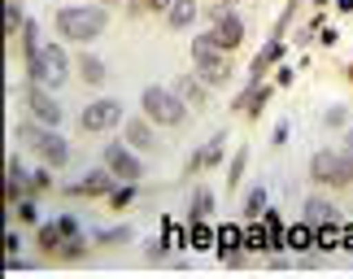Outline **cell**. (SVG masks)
<instances>
[{
    "label": "cell",
    "instance_id": "1",
    "mask_svg": "<svg viewBox=\"0 0 353 279\" xmlns=\"http://www.w3.org/2000/svg\"><path fill=\"white\" fill-rule=\"evenodd\" d=\"M105 26H110V9L105 5H70L57 13V31L61 39H74V44H88L97 39Z\"/></svg>",
    "mask_w": 353,
    "mask_h": 279
},
{
    "label": "cell",
    "instance_id": "2",
    "mask_svg": "<svg viewBox=\"0 0 353 279\" xmlns=\"http://www.w3.org/2000/svg\"><path fill=\"white\" fill-rule=\"evenodd\" d=\"M18 140L26 144V149H35L39 162L52 166V170L70 162V144H65L52 127H44V123H26V127H18Z\"/></svg>",
    "mask_w": 353,
    "mask_h": 279
},
{
    "label": "cell",
    "instance_id": "3",
    "mask_svg": "<svg viewBox=\"0 0 353 279\" xmlns=\"http://www.w3.org/2000/svg\"><path fill=\"white\" fill-rule=\"evenodd\" d=\"M26 74H31V83H39V87H61L65 79H70V61H65L61 44H39L35 57H26Z\"/></svg>",
    "mask_w": 353,
    "mask_h": 279
},
{
    "label": "cell",
    "instance_id": "4",
    "mask_svg": "<svg viewBox=\"0 0 353 279\" xmlns=\"http://www.w3.org/2000/svg\"><path fill=\"white\" fill-rule=\"evenodd\" d=\"M140 105H144V118L148 123H161V127H179L188 118V105L174 87H144L140 92Z\"/></svg>",
    "mask_w": 353,
    "mask_h": 279
},
{
    "label": "cell",
    "instance_id": "5",
    "mask_svg": "<svg viewBox=\"0 0 353 279\" xmlns=\"http://www.w3.org/2000/svg\"><path fill=\"white\" fill-rule=\"evenodd\" d=\"M310 179H314V183H327V188H349L345 153H332V149L314 153V157H310Z\"/></svg>",
    "mask_w": 353,
    "mask_h": 279
},
{
    "label": "cell",
    "instance_id": "6",
    "mask_svg": "<svg viewBox=\"0 0 353 279\" xmlns=\"http://www.w3.org/2000/svg\"><path fill=\"white\" fill-rule=\"evenodd\" d=\"M122 118V105L110 96V101H92L83 114H79V127L88 131V136H101V131H110L114 123Z\"/></svg>",
    "mask_w": 353,
    "mask_h": 279
},
{
    "label": "cell",
    "instance_id": "7",
    "mask_svg": "<svg viewBox=\"0 0 353 279\" xmlns=\"http://www.w3.org/2000/svg\"><path fill=\"white\" fill-rule=\"evenodd\" d=\"M105 166H110L122 183H135L144 175V166H140V157L131 153V144H114V140L105 144Z\"/></svg>",
    "mask_w": 353,
    "mask_h": 279
},
{
    "label": "cell",
    "instance_id": "8",
    "mask_svg": "<svg viewBox=\"0 0 353 279\" xmlns=\"http://www.w3.org/2000/svg\"><path fill=\"white\" fill-rule=\"evenodd\" d=\"M118 183H122V179L114 175L110 166H105V170H92V175L74 179V183H65V196H110Z\"/></svg>",
    "mask_w": 353,
    "mask_h": 279
},
{
    "label": "cell",
    "instance_id": "9",
    "mask_svg": "<svg viewBox=\"0 0 353 279\" xmlns=\"http://www.w3.org/2000/svg\"><path fill=\"white\" fill-rule=\"evenodd\" d=\"M26 110H31L35 123H44V127H57V123H61V105L52 101L48 87H39V83L26 87Z\"/></svg>",
    "mask_w": 353,
    "mask_h": 279
},
{
    "label": "cell",
    "instance_id": "10",
    "mask_svg": "<svg viewBox=\"0 0 353 279\" xmlns=\"http://www.w3.org/2000/svg\"><path fill=\"white\" fill-rule=\"evenodd\" d=\"M214 249H219V258L223 262H240V254H244V227L240 223H223L219 231H214Z\"/></svg>",
    "mask_w": 353,
    "mask_h": 279
},
{
    "label": "cell",
    "instance_id": "11",
    "mask_svg": "<svg viewBox=\"0 0 353 279\" xmlns=\"http://www.w3.org/2000/svg\"><path fill=\"white\" fill-rule=\"evenodd\" d=\"M210 31H214V39H219L223 52H232V48L244 44V22L236 18V13H223L219 22H210Z\"/></svg>",
    "mask_w": 353,
    "mask_h": 279
},
{
    "label": "cell",
    "instance_id": "12",
    "mask_svg": "<svg viewBox=\"0 0 353 279\" xmlns=\"http://www.w3.org/2000/svg\"><path fill=\"white\" fill-rule=\"evenodd\" d=\"M196 74H201L205 87H223L227 79H232V57H227V52H214V57L196 61Z\"/></svg>",
    "mask_w": 353,
    "mask_h": 279
},
{
    "label": "cell",
    "instance_id": "13",
    "mask_svg": "<svg viewBox=\"0 0 353 279\" xmlns=\"http://www.w3.org/2000/svg\"><path fill=\"white\" fill-rule=\"evenodd\" d=\"M266 101H270V87H266V83H249V87H244L240 96H236V105H232V110H236L240 118H257Z\"/></svg>",
    "mask_w": 353,
    "mask_h": 279
},
{
    "label": "cell",
    "instance_id": "14",
    "mask_svg": "<svg viewBox=\"0 0 353 279\" xmlns=\"http://www.w3.org/2000/svg\"><path fill=\"white\" fill-rule=\"evenodd\" d=\"M26 179H31V175L22 170V162L9 157V162H5V201H13V205L22 201V196H26Z\"/></svg>",
    "mask_w": 353,
    "mask_h": 279
},
{
    "label": "cell",
    "instance_id": "15",
    "mask_svg": "<svg viewBox=\"0 0 353 279\" xmlns=\"http://www.w3.org/2000/svg\"><path fill=\"white\" fill-rule=\"evenodd\" d=\"M279 57H283V39H270V44H262V52H257L253 65H249V83H262V74H266Z\"/></svg>",
    "mask_w": 353,
    "mask_h": 279
},
{
    "label": "cell",
    "instance_id": "16",
    "mask_svg": "<svg viewBox=\"0 0 353 279\" xmlns=\"http://www.w3.org/2000/svg\"><path fill=\"white\" fill-rule=\"evenodd\" d=\"M305 223L310 227H323V223H341V209L332 201H323V196H310L305 201Z\"/></svg>",
    "mask_w": 353,
    "mask_h": 279
},
{
    "label": "cell",
    "instance_id": "17",
    "mask_svg": "<svg viewBox=\"0 0 353 279\" xmlns=\"http://www.w3.org/2000/svg\"><path fill=\"white\" fill-rule=\"evenodd\" d=\"M174 92L183 96L188 110H201L205 105V83H201V74H179V83H174Z\"/></svg>",
    "mask_w": 353,
    "mask_h": 279
},
{
    "label": "cell",
    "instance_id": "18",
    "mask_svg": "<svg viewBox=\"0 0 353 279\" xmlns=\"http://www.w3.org/2000/svg\"><path fill=\"white\" fill-rule=\"evenodd\" d=\"M244 249H253V254H270V231H266L262 218L244 223Z\"/></svg>",
    "mask_w": 353,
    "mask_h": 279
},
{
    "label": "cell",
    "instance_id": "19",
    "mask_svg": "<svg viewBox=\"0 0 353 279\" xmlns=\"http://www.w3.org/2000/svg\"><path fill=\"white\" fill-rule=\"evenodd\" d=\"M35 245L44 249V254H52V258H57V249L65 245V231H61V223H44V227L35 231Z\"/></svg>",
    "mask_w": 353,
    "mask_h": 279
},
{
    "label": "cell",
    "instance_id": "20",
    "mask_svg": "<svg viewBox=\"0 0 353 279\" xmlns=\"http://www.w3.org/2000/svg\"><path fill=\"white\" fill-rule=\"evenodd\" d=\"M196 0H174V5L166 9V22L174 26V31H179V26H192V18H196Z\"/></svg>",
    "mask_w": 353,
    "mask_h": 279
},
{
    "label": "cell",
    "instance_id": "21",
    "mask_svg": "<svg viewBox=\"0 0 353 279\" xmlns=\"http://www.w3.org/2000/svg\"><path fill=\"white\" fill-rule=\"evenodd\" d=\"M79 74H83V83H105V61L101 57H92V52H83V57H79Z\"/></svg>",
    "mask_w": 353,
    "mask_h": 279
},
{
    "label": "cell",
    "instance_id": "22",
    "mask_svg": "<svg viewBox=\"0 0 353 279\" xmlns=\"http://www.w3.org/2000/svg\"><path fill=\"white\" fill-rule=\"evenodd\" d=\"M127 144L131 149H148V144H153V131H148L144 118H131L127 123Z\"/></svg>",
    "mask_w": 353,
    "mask_h": 279
},
{
    "label": "cell",
    "instance_id": "23",
    "mask_svg": "<svg viewBox=\"0 0 353 279\" xmlns=\"http://www.w3.org/2000/svg\"><path fill=\"white\" fill-rule=\"evenodd\" d=\"M314 249H341V223H323V227H314Z\"/></svg>",
    "mask_w": 353,
    "mask_h": 279
},
{
    "label": "cell",
    "instance_id": "24",
    "mask_svg": "<svg viewBox=\"0 0 353 279\" xmlns=\"http://www.w3.org/2000/svg\"><path fill=\"white\" fill-rule=\"evenodd\" d=\"M288 249H314V227H310V223L288 227Z\"/></svg>",
    "mask_w": 353,
    "mask_h": 279
},
{
    "label": "cell",
    "instance_id": "25",
    "mask_svg": "<svg viewBox=\"0 0 353 279\" xmlns=\"http://www.w3.org/2000/svg\"><path fill=\"white\" fill-rule=\"evenodd\" d=\"M223 140H227V131H214V140L201 144V162H205V166H219L223 162Z\"/></svg>",
    "mask_w": 353,
    "mask_h": 279
},
{
    "label": "cell",
    "instance_id": "26",
    "mask_svg": "<svg viewBox=\"0 0 353 279\" xmlns=\"http://www.w3.org/2000/svg\"><path fill=\"white\" fill-rule=\"evenodd\" d=\"M131 240H135L131 227H105V231H97V245H105V249H110V245H131Z\"/></svg>",
    "mask_w": 353,
    "mask_h": 279
},
{
    "label": "cell",
    "instance_id": "27",
    "mask_svg": "<svg viewBox=\"0 0 353 279\" xmlns=\"http://www.w3.org/2000/svg\"><path fill=\"white\" fill-rule=\"evenodd\" d=\"M262 209H266V188H262V183H253L249 196H244V214H249V218H262Z\"/></svg>",
    "mask_w": 353,
    "mask_h": 279
},
{
    "label": "cell",
    "instance_id": "28",
    "mask_svg": "<svg viewBox=\"0 0 353 279\" xmlns=\"http://www.w3.org/2000/svg\"><path fill=\"white\" fill-rule=\"evenodd\" d=\"M214 52H223V48H219V39H214V31H205V35H196V39H192V57H196V61L214 57Z\"/></svg>",
    "mask_w": 353,
    "mask_h": 279
},
{
    "label": "cell",
    "instance_id": "29",
    "mask_svg": "<svg viewBox=\"0 0 353 279\" xmlns=\"http://www.w3.org/2000/svg\"><path fill=\"white\" fill-rule=\"evenodd\" d=\"M22 26H26V18H22V5H13V0H5V31H9V35H22Z\"/></svg>",
    "mask_w": 353,
    "mask_h": 279
},
{
    "label": "cell",
    "instance_id": "30",
    "mask_svg": "<svg viewBox=\"0 0 353 279\" xmlns=\"http://www.w3.org/2000/svg\"><path fill=\"white\" fill-rule=\"evenodd\" d=\"M214 214V192L210 188H196V196H192V218H210Z\"/></svg>",
    "mask_w": 353,
    "mask_h": 279
},
{
    "label": "cell",
    "instance_id": "31",
    "mask_svg": "<svg viewBox=\"0 0 353 279\" xmlns=\"http://www.w3.org/2000/svg\"><path fill=\"white\" fill-rule=\"evenodd\" d=\"M83 254H88V245L79 240V236H65V245L57 249V258H61V262H79Z\"/></svg>",
    "mask_w": 353,
    "mask_h": 279
},
{
    "label": "cell",
    "instance_id": "32",
    "mask_svg": "<svg viewBox=\"0 0 353 279\" xmlns=\"http://www.w3.org/2000/svg\"><path fill=\"white\" fill-rule=\"evenodd\" d=\"M22 52L26 57L39 52V22H31V18H26V26H22Z\"/></svg>",
    "mask_w": 353,
    "mask_h": 279
},
{
    "label": "cell",
    "instance_id": "33",
    "mask_svg": "<svg viewBox=\"0 0 353 279\" xmlns=\"http://www.w3.org/2000/svg\"><path fill=\"white\" fill-rule=\"evenodd\" d=\"M244 166H249V149H240L232 157V170H227V188H240V179H244Z\"/></svg>",
    "mask_w": 353,
    "mask_h": 279
},
{
    "label": "cell",
    "instance_id": "34",
    "mask_svg": "<svg viewBox=\"0 0 353 279\" xmlns=\"http://www.w3.org/2000/svg\"><path fill=\"white\" fill-rule=\"evenodd\" d=\"M52 188V175L48 170H35L31 179H26V196H39V192H48Z\"/></svg>",
    "mask_w": 353,
    "mask_h": 279
},
{
    "label": "cell",
    "instance_id": "35",
    "mask_svg": "<svg viewBox=\"0 0 353 279\" xmlns=\"http://www.w3.org/2000/svg\"><path fill=\"white\" fill-rule=\"evenodd\" d=\"M13 218H18V223H26V227H31V223H39V209H35V201H31V196H22V201H18V214H13Z\"/></svg>",
    "mask_w": 353,
    "mask_h": 279
},
{
    "label": "cell",
    "instance_id": "36",
    "mask_svg": "<svg viewBox=\"0 0 353 279\" xmlns=\"http://www.w3.org/2000/svg\"><path fill=\"white\" fill-rule=\"evenodd\" d=\"M131 196H135V188H131V183H122V188L110 192V205H114V209H127V205H131Z\"/></svg>",
    "mask_w": 353,
    "mask_h": 279
},
{
    "label": "cell",
    "instance_id": "37",
    "mask_svg": "<svg viewBox=\"0 0 353 279\" xmlns=\"http://www.w3.org/2000/svg\"><path fill=\"white\" fill-rule=\"evenodd\" d=\"M323 123H327V127H345V123H349V105H332Z\"/></svg>",
    "mask_w": 353,
    "mask_h": 279
},
{
    "label": "cell",
    "instance_id": "38",
    "mask_svg": "<svg viewBox=\"0 0 353 279\" xmlns=\"http://www.w3.org/2000/svg\"><path fill=\"white\" fill-rule=\"evenodd\" d=\"M292 79H296V74L288 70V65H279V70H275V83H279V87H292Z\"/></svg>",
    "mask_w": 353,
    "mask_h": 279
},
{
    "label": "cell",
    "instance_id": "39",
    "mask_svg": "<svg viewBox=\"0 0 353 279\" xmlns=\"http://www.w3.org/2000/svg\"><path fill=\"white\" fill-rule=\"evenodd\" d=\"M170 5H174V0H144V9H148V13H166Z\"/></svg>",
    "mask_w": 353,
    "mask_h": 279
},
{
    "label": "cell",
    "instance_id": "40",
    "mask_svg": "<svg viewBox=\"0 0 353 279\" xmlns=\"http://www.w3.org/2000/svg\"><path fill=\"white\" fill-rule=\"evenodd\" d=\"M57 223H61V231H65V236H79V223H74V218H70V214H61V218H57Z\"/></svg>",
    "mask_w": 353,
    "mask_h": 279
},
{
    "label": "cell",
    "instance_id": "41",
    "mask_svg": "<svg viewBox=\"0 0 353 279\" xmlns=\"http://www.w3.org/2000/svg\"><path fill=\"white\" fill-rule=\"evenodd\" d=\"M341 249H353V223H345V227H341Z\"/></svg>",
    "mask_w": 353,
    "mask_h": 279
},
{
    "label": "cell",
    "instance_id": "42",
    "mask_svg": "<svg viewBox=\"0 0 353 279\" xmlns=\"http://www.w3.org/2000/svg\"><path fill=\"white\" fill-rule=\"evenodd\" d=\"M5 249H9V254H18V249H22V240H18V231H5Z\"/></svg>",
    "mask_w": 353,
    "mask_h": 279
},
{
    "label": "cell",
    "instance_id": "43",
    "mask_svg": "<svg viewBox=\"0 0 353 279\" xmlns=\"http://www.w3.org/2000/svg\"><path fill=\"white\" fill-rule=\"evenodd\" d=\"M288 136H292V131H288V123H279V127H275V144H279V149L288 144Z\"/></svg>",
    "mask_w": 353,
    "mask_h": 279
},
{
    "label": "cell",
    "instance_id": "44",
    "mask_svg": "<svg viewBox=\"0 0 353 279\" xmlns=\"http://www.w3.org/2000/svg\"><path fill=\"white\" fill-rule=\"evenodd\" d=\"M336 39H341V35H336V31H332V26H323V35H319V44H327V48H332V44H336Z\"/></svg>",
    "mask_w": 353,
    "mask_h": 279
},
{
    "label": "cell",
    "instance_id": "45",
    "mask_svg": "<svg viewBox=\"0 0 353 279\" xmlns=\"http://www.w3.org/2000/svg\"><path fill=\"white\" fill-rule=\"evenodd\" d=\"M332 5L341 9V13H353V0H332Z\"/></svg>",
    "mask_w": 353,
    "mask_h": 279
},
{
    "label": "cell",
    "instance_id": "46",
    "mask_svg": "<svg viewBox=\"0 0 353 279\" xmlns=\"http://www.w3.org/2000/svg\"><path fill=\"white\" fill-rule=\"evenodd\" d=\"M345 153H353V127L345 131Z\"/></svg>",
    "mask_w": 353,
    "mask_h": 279
},
{
    "label": "cell",
    "instance_id": "47",
    "mask_svg": "<svg viewBox=\"0 0 353 279\" xmlns=\"http://www.w3.org/2000/svg\"><path fill=\"white\" fill-rule=\"evenodd\" d=\"M345 166H349V183H353V153H345Z\"/></svg>",
    "mask_w": 353,
    "mask_h": 279
},
{
    "label": "cell",
    "instance_id": "48",
    "mask_svg": "<svg viewBox=\"0 0 353 279\" xmlns=\"http://www.w3.org/2000/svg\"><path fill=\"white\" fill-rule=\"evenodd\" d=\"M345 79H349V83H353V61H349V65H345Z\"/></svg>",
    "mask_w": 353,
    "mask_h": 279
},
{
    "label": "cell",
    "instance_id": "49",
    "mask_svg": "<svg viewBox=\"0 0 353 279\" xmlns=\"http://www.w3.org/2000/svg\"><path fill=\"white\" fill-rule=\"evenodd\" d=\"M101 5H105V9H110V5H122V0H101Z\"/></svg>",
    "mask_w": 353,
    "mask_h": 279
},
{
    "label": "cell",
    "instance_id": "50",
    "mask_svg": "<svg viewBox=\"0 0 353 279\" xmlns=\"http://www.w3.org/2000/svg\"><path fill=\"white\" fill-rule=\"evenodd\" d=\"M314 5H332V0H314Z\"/></svg>",
    "mask_w": 353,
    "mask_h": 279
},
{
    "label": "cell",
    "instance_id": "51",
    "mask_svg": "<svg viewBox=\"0 0 353 279\" xmlns=\"http://www.w3.org/2000/svg\"><path fill=\"white\" fill-rule=\"evenodd\" d=\"M227 5H240V0H227Z\"/></svg>",
    "mask_w": 353,
    "mask_h": 279
}]
</instances>
